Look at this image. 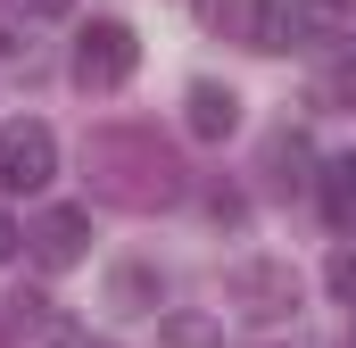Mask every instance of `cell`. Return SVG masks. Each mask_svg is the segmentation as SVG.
<instances>
[{
  "mask_svg": "<svg viewBox=\"0 0 356 348\" xmlns=\"http://www.w3.org/2000/svg\"><path fill=\"white\" fill-rule=\"evenodd\" d=\"M17 17H33V25H58V17H75V0H8Z\"/></svg>",
  "mask_w": 356,
  "mask_h": 348,
  "instance_id": "obj_12",
  "label": "cell"
},
{
  "mask_svg": "<svg viewBox=\"0 0 356 348\" xmlns=\"http://www.w3.org/2000/svg\"><path fill=\"white\" fill-rule=\"evenodd\" d=\"M17 241H25V232H17V224H8V216H0V265L17 258Z\"/></svg>",
  "mask_w": 356,
  "mask_h": 348,
  "instance_id": "obj_14",
  "label": "cell"
},
{
  "mask_svg": "<svg viewBox=\"0 0 356 348\" xmlns=\"http://www.w3.org/2000/svg\"><path fill=\"white\" fill-rule=\"evenodd\" d=\"M323 42V8L315 0H249V50L290 58V50H315Z\"/></svg>",
  "mask_w": 356,
  "mask_h": 348,
  "instance_id": "obj_3",
  "label": "cell"
},
{
  "mask_svg": "<svg viewBox=\"0 0 356 348\" xmlns=\"http://www.w3.org/2000/svg\"><path fill=\"white\" fill-rule=\"evenodd\" d=\"M348 348H356V332H348Z\"/></svg>",
  "mask_w": 356,
  "mask_h": 348,
  "instance_id": "obj_16",
  "label": "cell"
},
{
  "mask_svg": "<svg viewBox=\"0 0 356 348\" xmlns=\"http://www.w3.org/2000/svg\"><path fill=\"white\" fill-rule=\"evenodd\" d=\"M158 348H224V332H216L207 315H166V324H158Z\"/></svg>",
  "mask_w": 356,
  "mask_h": 348,
  "instance_id": "obj_11",
  "label": "cell"
},
{
  "mask_svg": "<svg viewBox=\"0 0 356 348\" xmlns=\"http://www.w3.org/2000/svg\"><path fill=\"white\" fill-rule=\"evenodd\" d=\"M232 307L249 315V324H290V307H298V274L282 258H249V265H232Z\"/></svg>",
  "mask_w": 356,
  "mask_h": 348,
  "instance_id": "obj_4",
  "label": "cell"
},
{
  "mask_svg": "<svg viewBox=\"0 0 356 348\" xmlns=\"http://www.w3.org/2000/svg\"><path fill=\"white\" fill-rule=\"evenodd\" d=\"M266 174H273V191H298L307 182V133H273L266 141Z\"/></svg>",
  "mask_w": 356,
  "mask_h": 348,
  "instance_id": "obj_10",
  "label": "cell"
},
{
  "mask_svg": "<svg viewBox=\"0 0 356 348\" xmlns=\"http://www.w3.org/2000/svg\"><path fill=\"white\" fill-rule=\"evenodd\" d=\"M332 290H340V299H356V258H332Z\"/></svg>",
  "mask_w": 356,
  "mask_h": 348,
  "instance_id": "obj_13",
  "label": "cell"
},
{
  "mask_svg": "<svg viewBox=\"0 0 356 348\" xmlns=\"http://www.w3.org/2000/svg\"><path fill=\"white\" fill-rule=\"evenodd\" d=\"M133 67H141V42H133L124 17H91L83 33H75V84L83 91H124Z\"/></svg>",
  "mask_w": 356,
  "mask_h": 348,
  "instance_id": "obj_2",
  "label": "cell"
},
{
  "mask_svg": "<svg viewBox=\"0 0 356 348\" xmlns=\"http://www.w3.org/2000/svg\"><path fill=\"white\" fill-rule=\"evenodd\" d=\"M182 125H191L199 141H232V133H241V100L224 84H191L182 91Z\"/></svg>",
  "mask_w": 356,
  "mask_h": 348,
  "instance_id": "obj_7",
  "label": "cell"
},
{
  "mask_svg": "<svg viewBox=\"0 0 356 348\" xmlns=\"http://www.w3.org/2000/svg\"><path fill=\"white\" fill-rule=\"evenodd\" d=\"M17 50H25V42H17V25L0 17V58H17Z\"/></svg>",
  "mask_w": 356,
  "mask_h": 348,
  "instance_id": "obj_15",
  "label": "cell"
},
{
  "mask_svg": "<svg viewBox=\"0 0 356 348\" xmlns=\"http://www.w3.org/2000/svg\"><path fill=\"white\" fill-rule=\"evenodd\" d=\"M158 299H166V282H158L149 265H116V274H108V307H116V315H149Z\"/></svg>",
  "mask_w": 356,
  "mask_h": 348,
  "instance_id": "obj_8",
  "label": "cell"
},
{
  "mask_svg": "<svg viewBox=\"0 0 356 348\" xmlns=\"http://www.w3.org/2000/svg\"><path fill=\"white\" fill-rule=\"evenodd\" d=\"M91 191L108 199V207H133V216H149V207H175L182 191H191V174L175 166V150L149 133V125H108V133H91Z\"/></svg>",
  "mask_w": 356,
  "mask_h": 348,
  "instance_id": "obj_1",
  "label": "cell"
},
{
  "mask_svg": "<svg viewBox=\"0 0 356 348\" xmlns=\"http://www.w3.org/2000/svg\"><path fill=\"white\" fill-rule=\"evenodd\" d=\"M83 241H91V216H83V207H50V216H33V232H25V249L50 265V274L83 265Z\"/></svg>",
  "mask_w": 356,
  "mask_h": 348,
  "instance_id": "obj_6",
  "label": "cell"
},
{
  "mask_svg": "<svg viewBox=\"0 0 356 348\" xmlns=\"http://www.w3.org/2000/svg\"><path fill=\"white\" fill-rule=\"evenodd\" d=\"M50 174H58V141H50V125H33V116L0 125V191H42Z\"/></svg>",
  "mask_w": 356,
  "mask_h": 348,
  "instance_id": "obj_5",
  "label": "cell"
},
{
  "mask_svg": "<svg viewBox=\"0 0 356 348\" xmlns=\"http://www.w3.org/2000/svg\"><path fill=\"white\" fill-rule=\"evenodd\" d=\"M315 182H323V216H332V232H356V150L332 158Z\"/></svg>",
  "mask_w": 356,
  "mask_h": 348,
  "instance_id": "obj_9",
  "label": "cell"
}]
</instances>
